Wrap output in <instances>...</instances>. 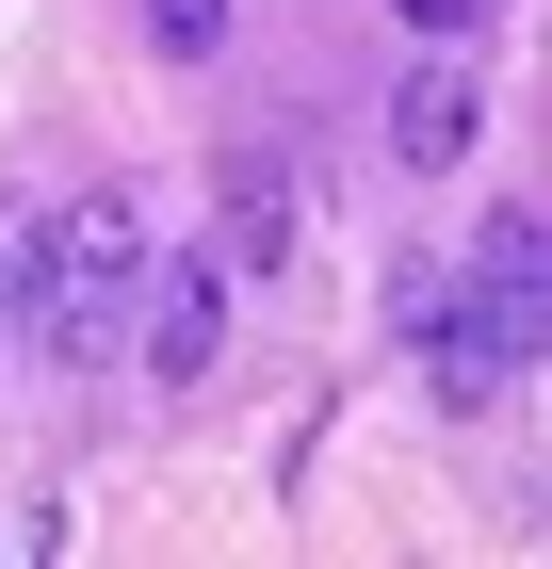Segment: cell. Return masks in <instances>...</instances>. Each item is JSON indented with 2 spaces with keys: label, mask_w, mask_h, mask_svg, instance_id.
Listing matches in <instances>:
<instances>
[{
  "label": "cell",
  "mask_w": 552,
  "mask_h": 569,
  "mask_svg": "<svg viewBox=\"0 0 552 569\" xmlns=\"http://www.w3.org/2000/svg\"><path fill=\"white\" fill-rule=\"evenodd\" d=\"M130 277H147V212H130L114 179H98V196H66V212L17 244V326H33V358H82L98 326L130 309Z\"/></svg>",
  "instance_id": "2"
},
{
  "label": "cell",
  "mask_w": 552,
  "mask_h": 569,
  "mask_svg": "<svg viewBox=\"0 0 552 569\" xmlns=\"http://www.w3.org/2000/svg\"><path fill=\"white\" fill-rule=\"evenodd\" d=\"M471 131H488V82H471L455 49L390 82V163H407V179H455V163H471Z\"/></svg>",
  "instance_id": "4"
},
{
  "label": "cell",
  "mask_w": 552,
  "mask_h": 569,
  "mask_svg": "<svg viewBox=\"0 0 552 569\" xmlns=\"http://www.w3.org/2000/svg\"><path fill=\"white\" fill-rule=\"evenodd\" d=\"M407 17H423V33H471V17H488V0H407Z\"/></svg>",
  "instance_id": "7"
},
{
  "label": "cell",
  "mask_w": 552,
  "mask_h": 569,
  "mask_svg": "<svg viewBox=\"0 0 552 569\" xmlns=\"http://www.w3.org/2000/svg\"><path fill=\"white\" fill-rule=\"evenodd\" d=\"M536 293H552V228H536V212H504L488 244H471V277L423 309V391L455 407V423L520 391V358H536Z\"/></svg>",
  "instance_id": "1"
},
{
  "label": "cell",
  "mask_w": 552,
  "mask_h": 569,
  "mask_svg": "<svg viewBox=\"0 0 552 569\" xmlns=\"http://www.w3.org/2000/svg\"><path fill=\"white\" fill-rule=\"evenodd\" d=\"M228 17H244V0H147V49L195 66V49H228Z\"/></svg>",
  "instance_id": "6"
},
{
  "label": "cell",
  "mask_w": 552,
  "mask_h": 569,
  "mask_svg": "<svg viewBox=\"0 0 552 569\" xmlns=\"http://www.w3.org/2000/svg\"><path fill=\"white\" fill-rule=\"evenodd\" d=\"M293 261H309L293 163H277V147H244V163H228V277H293Z\"/></svg>",
  "instance_id": "5"
},
{
  "label": "cell",
  "mask_w": 552,
  "mask_h": 569,
  "mask_svg": "<svg viewBox=\"0 0 552 569\" xmlns=\"http://www.w3.org/2000/svg\"><path fill=\"white\" fill-rule=\"evenodd\" d=\"M130 293H147V375H163V391H212V358H228V293H244V277H228V261H147Z\"/></svg>",
  "instance_id": "3"
}]
</instances>
